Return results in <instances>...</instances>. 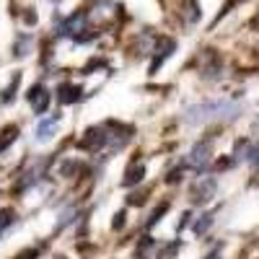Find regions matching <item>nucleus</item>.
<instances>
[{
  "instance_id": "nucleus-5",
  "label": "nucleus",
  "mask_w": 259,
  "mask_h": 259,
  "mask_svg": "<svg viewBox=\"0 0 259 259\" xmlns=\"http://www.w3.org/2000/svg\"><path fill=\"white\" fill-rule=\"evenodd\" d=\"M207 153H210V145L207 143H200V145H194L192 148V156H189V163L194 166V168H205L207 166Z\"/></svg>"
},
{
  "instance_id": "nucleus-6",
  "label": "nucleus",
  "mask_w": 259,
  "mask_h": 259,
  "mask_svg": "<svg viewBox=\"0 0 259 259\" xmlns=\"http://www.w3.org/2000/svg\"><path fill=\"white\" fill-rule=\"evenodd\" d=\"M104 143H106V135H104V130H101V127H96V130H89V138L83 140V145L89 148V150H99Z\"/></svg>"
},
{
  "instance_id": "nucleus-2",
  "label": "nucleus",
  "mask_w": 259,
  "mask_h": 259,
  "mask_svg": "<svg viewBox=\"0 0 259 259\" xmlns=\"http://www.w3.org/2000/svg\"><path fill=\"white\" fill-rule=\"evenodd\" d=\"M26 99H29V104H31V109L36 112V114H45L47 112V106H50V94H47V89L45 85H34V89L26 94Z\"/></svg>"
},
{
  "instance_id": "nucleus-10",
  "label": "nucleus",
  "mask_w": 259,
  "mask_h": 259,
  "mask_svg": "<svg viewBox=\"0 0 259 259\" xmlns=\"http://www.w3.org/2000/svg\"><path fill=\"white\" fill-rule=\"evenodd\" d=\"M57 259H65V256H57Z\"/></svg>"
},
{
  "instance_id": "nucleus-8",
  "label": "nucleus",
  "mask_w": 259,
  "mask_h": 259,
  "mask_svg": "<svg viewBox=\"0 0 259 259\" xmlns=\"http://www.w3.org/2000/svg\"><path fill=\"white\" fill-rule=\"evenodd\" d=\"M140 179H143V166H138V168H130V174H127L124 184H133V182H140Z\"/></svg>"
},
{
  "instance_id": "nucleus-3",
  "label": "nucleus",
  "mask_w": 259,
  "mask_h": 259,
  "mask_svg": "<svg viewBox=\"0 0 259 259\" xmlns=\"http://www.w3.org/2000/svg\"><path fill=\"white\" fill-rule=\"evenodd\" d=\"M215 189H218L215 179H202L200 184H194V202H210Z\"/></svg>"
},
{
  "instance_id": "nucleus-1",
  "label": "nucleus",
  "mask_w": 259,
  "mask_h": 259,
  "mask_svg": "<svg viewBox=\"0 0 259 259\" xmlns=\"http://www.w3.org/2000/svg\"><path fill=\"white\" fill-rule=\"evenodd\" d=\"M241 112V106L236 101L228 99H212V101H202V104H194L184 112V122L187 124H202L210 119H236Z\"/></svg>"
},
{
  "instance_id": "nucleus-7",
  "label": "nucleus",
  "mask_w": 259,
  "mask_h": 259,
  "mask_svg": "<svg viewBox=\"0 0 259 259\" xmlns=\"http://www.w3.org/2000/svg\"><path fill=\"white\" fill-rule=\"evenodd\" d=\"M13 218H16V215H13V210H11V207L0 210V236H3V233L13 226Z\"/></svg>"
},
{
  "instance_id": "nucleus-4",
  "label": "nucleus",
  "mask_w": 259,
  "mask_h": 259,
  "mask_svg": "<svg viewBox=\"0 0 259 259\" xmlns=\"http://www.w3.org/2000/svg\"><path fill=\"white\" fill-rule=\"evenodd\" d=\"M57 124H60V114H55V117H47V119H41L39 122V127H36V140H50L55 133H57Z\"/></svg>"
},
{
  "instance_id": "nucleus-9",
  "label": "nucleus",
  "mask_w": 259,
  "mask_h": 259,
  "mask_svg": "<svg viewBox=\"0 0 259 259\" xmlns=\"http://www.w3.org/2000/svg\"><path fill=\"white\" fill-rule=\"evenodd\" d=\"M205 259H221V251H218V249H215V251H210V254H207Z\"/></svg>"
}]
</instances>
